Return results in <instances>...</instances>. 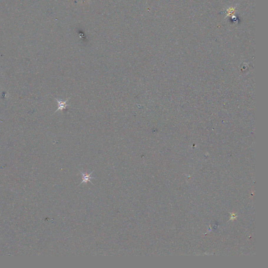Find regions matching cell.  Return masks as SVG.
Here are the masks:
<instances>
[{
	"instance_id": "obj_1",
	"label": "cell",
	"mask_w": 268,
	"mask_h": 268,
	"mask_svg": "<svg viewBox=\"0 0 268 268\" xmlns=\"http://www.w3.org/2000/svg\"><path fill=\"white\" fill-rule=\"evenodd\" d=\"M93 171H94V170L91 172L89 174H87V173H85L82 172L80 171V173L82 175V181L81 182L80 185H81L83 183H87V182H90L92 184L91 181V180L92 179H95L94 177L91 176V174L93 173Z\"/></svg>"
},
{
	"instance_id": "obj_2",
	"label": "cell",
	"mask_w": 268,
	"mask_h": 268,
	"mask_svg": "<svg viewBox=\"0 0 268 268\" xmlns=\"http://www.w3.org/2000/svg\"><path fill=\"white\" fill-rule=\"evenodd\" d=\"M56 99V100L57 102H58V108L56 112H57V111H59V110L62 111V110H63L64 109H66L67 106L70 105H69V104H66V102L68 100V99L67 100H66V101L64 102L62 101H59L58 100H57V99Z\"/></svg>"
}]
</instances>
